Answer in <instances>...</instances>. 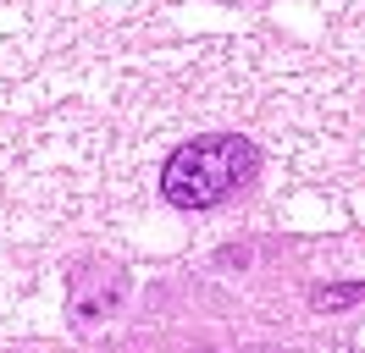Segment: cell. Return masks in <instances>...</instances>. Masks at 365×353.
I'll return each mask as SVG.
<instances>
[{"mask_svg": "<svg viewBox=\"0 0 365 353\" xmlns=\"http://www.w3.org/2000/svg\"><path fill=\"white\" fill-rule=\"evenodd\" d=\"M354 298H365V287H327V293H316V309H338V304H354Z\"/></svg>", "mask_w": 365, "mask_h": 353, "instance_id": "2", "label": "cell"}, {"mask_svg": "<svg viewBox=\"0 0 365 353\" xmlns=\"http://www.w3.org/2000/svg\"><path fill=\"white\" fill-rule=\"evenodd\" d=\"M255 144L244 132H210V138H194L182 144L166 172H160V194L172 199L178 210H216L222 199L255 172Z\"/></svg>", "mask_w": 365, "mask_h": 353, "instance_id": "1", "label": "cell"}]
</instances>
